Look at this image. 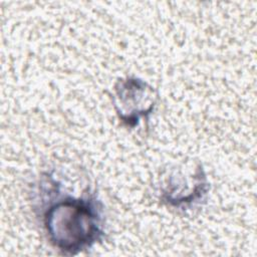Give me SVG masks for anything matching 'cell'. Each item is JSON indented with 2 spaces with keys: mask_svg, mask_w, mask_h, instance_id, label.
I'll use <instances>...</instances> for the list:
<instances>
[{
  "mask_svg": "<svg viewBox=\"0 0 257 257\" xmlns=\"http://www.w3.org/2000/svg\"><path fill=\"white\" fill-rule=\"evenodd\" d=\"M208 191L206 173L198 162L170 168L160 183L161 201L173 208L194 207L204 200Z\"/></svg>",
  "mask_w": 257,
  "mask_h": 257,
  "instance_id": "2",
  "label": "cell"
},
{
  "mask_svg": "<svg viewBox=\"0 0 257 257\" xmlns=\"http://www.w3.org/2000/svg\"><path fill=\"white\" fill-rule=\"evenodd\" d=\"M61 189L53 174L42 173L35 209L51 245L64 255H76L102 240L103 205L89 189L81 196Z\"/></svg>",
  "mask_w": 257,
  "mask_h": 257,
  "instance_id": "1",
  "label": "cell"
},
{
  "mask_svg": "<svg viewBox=\"0 0 257 257\" xmlns=\"http://www.w3.org/2000/svg\"><path fill=\"white\" fill-rule=\"evenodd\" d=\"M158 99L156 88L138 77H122L113 85L112 102L115 112L121 122L132 128L139 124L141 118H148Z\"/></svg>",
  "mask_w": 257,
  "mask_h": 257,
  "instance_id": "3",
  "label": "cell"
}]
</instances>
